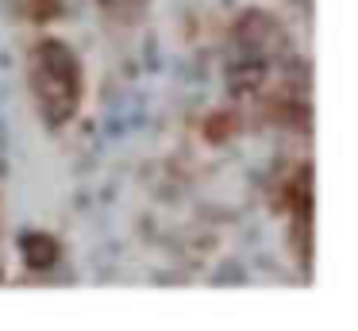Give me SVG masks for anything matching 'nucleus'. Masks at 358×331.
<instances>
[{"instance_id":"f257e3e1","label":"nucleus","mask_w":358,"mask_h":331,"mask_svg":"<svg viewBox=\"0 0 358 331\" xmlns=\"http://www.w3.org/2000/svg\"><path fill=\"white\" fill-rule=\"evenodd\" d=\"M27 89H31L35 112L50 131H62L81 112L85 97V69L62 38H39L27 50Z\"/></svg>"},{"instance_id":"f03ea898","label":"nucleus","mask_w":358,"mask_h":331,"mask_svg":"<svg viewBox=\"0 0 358 331\" xmlns=\"http://www.w3.org/2000/svg\"><path fill=\"white\" fill-rule=\"evenodd\" d=\"M24 254L31 269H50L58 258V243L50 235H43V231H31V235H24Z\"/></svg>"},{"instance_id":"7ed1b4c3","label":"nucleus","mask_w":358,"mask_h":331,"mask_svg":"<svg viewBox=\"0 0 358 331\" xmlns=\"http://www.w3.org/2000/svg\"><path fill=\"white\" fill-rule=\"evenodd\" d=\"M0 231H4V204H0ZM0 277H4V262H0Z\"/></svg>"}]
</instances>
